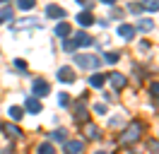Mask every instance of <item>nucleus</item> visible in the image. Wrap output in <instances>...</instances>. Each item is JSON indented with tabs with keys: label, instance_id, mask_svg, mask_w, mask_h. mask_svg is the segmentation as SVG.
Returning a JSON list of instances; mask_svg holds the SVG:
<instances>
[{
	"label": "nucleus",
	"instance_id": "1",
	"mask_svg": "<svg viewBox=\"0 0 159 154\" xmlns=\"http://www.w3.org/2000/svg\"><path fill=\"white\" fill-rule=\"evenodd\" d=\"M75 65H77L80 70H99L101 60H99V56H89V53H77V56H75Z\"/></svg>",
	"mask_w": 159,
	"mask_h": 154
},
{
	"label": "nucleus",
	"instance_id": "2",
	"mask_svg": "<svg viewBox=\"0 0 159 154\" xmlns=\"http://www.w3.org/2000/svg\"><path fill=\"white\" fill-rule=\"evenodd\" d=\"M140 133H142V128H140V123H130L125 130H123V135H120V144H130L135 142L140 137Z\"/></svg>",
	"mask_w": 159,
	"mask_h": 154
},
{
	"label": "nucleus",
	"instance_id": "3",
	"mask_svg": "<svg viewBox=\"0 0 159 154\" xmlns=\"http://www.w3.org/2000/svg\"><path fill=\"white\" fill-rule=\"evenodd\" d=\"M58 79H60V82H65V84L75 82V70H72V67H68V65H63V67L58 70Z\"/></svg>",
	"mask_w": 159,
	"mask_h": 154
},
{
	"label": "nucleus",
	"instance_id": "4",
	"mask_svg": "<svg viewBox=\"0 0 159 154\" xmlns=\"http://www.w3.org/2000/svg\"><path fill=\"white\" fill-rule=\"evenodd\" d=\"M48 92H51L48 82H43V79H36V82H34V99H36V96H46Z\"/></svg>",
	"mask_w": 159,
	"mask_h": 154
},
{
	"label": "nucleus",
	"instance_id": "5",
	"mask_svg": "<svg viewBox=\"0 0 159 154\" xmlns=\"http://www.w3.org/2000/svg\"><path fill=\"white\" fill-rule=\"evenodd\" d=\"M82 149H84V144L80 142V140H68L65 142V152L68 154H82Z\"/></svg>",
	"mask_w": 159,
	"mask_h": 154
},
{
	"label": "nucleus",
	"instance_id": "6",
	"mask_svg": "<svg viewBox=\"0 0 159 154\" xmlns=\"http://www.w3.org/2000/svg\"><path fill=\"white\" fill-rule=\"evenodd\" d=\"M46 15H48L51 19H63L65 17V10L58 7V5H48V7H46Z\"/></svg>",
	"mask_w": 159,
	"mask_h": 154
},
{
	"label": "nucleus",
	"instance_id": "7",
	"mask_svg": "<svg viewBox=\"0 0 159 154\" xmlns=\"http://www.w3.org/2000/svg\"><path fill=\"white\" fill-rule=\"evenodd\" d=\"M24 108H27L29 113H39V111H41V101H39V99H34V96H29V99L24 101Z\"/></svg>",
	"mask_w": 159,
	"mask_h": 154
},
{
	"label": "nucleus",
	"instance_id": "8",
	"mask_svg": "<svg viewBox=\"0 0 159 154\" xmlns=\"http://www.w3.org/2000/svg\"><path fill=\"white\" fill-rule=\"evenodd\" d=\"M84 135H87L89 140H99V137H101L99 128H97L94 123H84Z\"/></svg>",
	"mask_w": 159,
	"mask_h": 154
},
{
	"label": "nucleus",
	"instance_id": "9",
	"mask_svg": "<svg viewBox=\"0 0 159 154\" xmlns=\"http://www.w3.org/2000/svg\"><path fill=\"white\" fill-rule=\"evenodd\" d=\"M118 36L120 38H133L135 36V27H133V24H120L118 27Z\"/></svg>",
	"mask_w": 159,
	"mask_h": 154
},
{
	"label": "nucleus",
	"instance_id": "10",
	"mask_svg": "<svg viewBox=\"0 0 159 154\" xmlns=\"http://www.w3.org/2000/svg\"><path fill=\"white\" fill-rule=\"evenodd\" d=\"M109 79H111V84H113V89H123L125 87V77L118 75V72H111Z\"/></svg>",
	"mask_w": 159,
	"mask_h": 154
},
{
	"label": "nucleus",
	"instance_id": "11",
	"mask_svg": "<svg viewBox=\"0 0 159 154\" xmlns=\"http://www.w3.org/2000/svg\"><path fill=\"white\" fill-rule=\"evenodd\" d=\"M92 22H94L92 12H80V15H77V24H80V27H92Z\"/></svg>",
	"mask_w": 159,
	"mask_h": 154
},
{
	"label": "nucleus",
	"instance_id": "12",
	"mask_svg": "<svg viewBox=\"0 0 159 154\" xmlns=\"http://www.w3.org/2000/svg\"><path fill=\"white\" fill-rule=\"evenodd\" d=\"M2 133H7L10 137H15V140L22 137V130L17 128V125H12V123H5V125H2Z\"/></svg>",
	"mask_w": 159,
	"mask_h": 154
},
{
	"label": "nucleus",
	"instance_id": "13",
	"mask_svg": "<svg viewBox=\"0 0 159 154\" xmlns=\"http://www.w3.org/2000/svg\"><path fill=\"white\" fill-rule=\"evenodd\" d=\"M72 41H75L77 46H89V43H92V38L87 36L84 31H77V34H75V38H72Z\"/></svg>",
	"mask_w": 159,
	"mask_h": 154
},
{
	"label": "nucleus",
	"instance_id": "14",
	"mask_svg": "<svg viewBox=\"0 0 159 154\" xmlns=\"http://www.w3.org/2000/svg\"><path fill=\"white\" fill-rule=\"evenodd\" d=\"M56 34H58L60 38H65L70 34V24L68 22H58V24H56Z\"/></svg>",
	"mask_w": 159,
	"mask_h": 154
},
{
	"label": "nucleus",
	"instance_id": "15",
	"mask_svg": "<svg viewBox=\"0 0 159 154\" xmlns=\"http://www.w3.org/2000/svg\"><path fill=\"white\" fill-rule=\"evenodd\" d=\"M104 82H106V77L101 75V72H99V75H92V77H89V87H97V89H101V87H104Z\"/></svg>",
	"mask_w": 159,
	"mask_h": 154
},
{
	"label": "nucleus",
	"instance_id": "16",
	"mask_svg": "<svg viewBox=\"0 0 159 154\" xmlns=\"http://www.w3.org/2000/svg\"><path fill=\"white\" fill-rule=\"evenodd\" d=\"M75 118L82 120V123H87V108H84V104H80L77 108H75Z\"/></svg>",
	"mask_w": 159,
	"mask_h": 154
},
{
	"label": "nucleus",
	"instance_id": "17",
	"mask_svg": "<svg viewBox=\"0 0 159 154\" xmlns=\"http://www.w3.org/2000/svg\"><path fill=\"white\" fill-rule=\"evenodd\" d=\"M39 154H56V149H53L51 142H41L39 144Z\"/></svg>",
	"mask_w": 159,
	"mask_h": 154
},
{
	"label": "nucleus",
	"instance_id": "18",
	"mask_svg": "<svg viewBox=\"0 0 159 154\" xmlns=\"http://www.w3.org/2000/svg\"><path fill=\"white\" fill-rule=\"evenodd\" d=\"M152 27H154V24H152V19H140V22H138V29H140V31H149ZM138 29H135V31H138Z\"/></svg>",
	"mask_w": 159,
	"mask_h": 154
},
{
	"label": "nucleus",
	"instance_id": "19",
	"mask_svg": "<svg viewBox=\"0 0 159 154\" xmlns=\"http://www.w3.org/2000/svg\"><path fill=\"white\" fill-rule=\"evenodd\" d=\"M104 63H111V65H113V63H118V53H116V51L104 53Z\"/></svg>",
	"mask_w": 159,
	"mask_h": 154
},
{
	"label": "nucleus",
	"instance_id": "20",
	"mask_svg": "<svg viewBox=\"0 0 159 154\" xmlns=\"http://www.w3.org/2000/svg\"><path fill=\"white\" fill-rule=\"evenodd\" d=\"M10 118L12 120H22V108L20 106H10Z\"/></svg>",
	"mask_w": 159,
	"mask_h": 154
},
{
	"label": "nucleus",
	"instance_id": "21",
	"mask_svg": "<svg viewBox=\"0 0 159 154\" xmlns=\"http://www.w3.org/2000/svg\"><path fill=\"white\" fill-rule=\"evenodd\" d=\"M17 10H34V0H20Z\"/></svg>",
	"mask_w": 159,
	"mask_h": 154
},
{
	"label": "nucleus",
	"instance_id": "22",
	"mask_svg": "<svg viewBox=\"0 0 159 154\" xmlns=\"http://www.w3.org/2000/svg\"><path fill=\"white\" fill-rule=\"evenodd\" d=\"M142 7L149 10V12H157V10H159V2H154V0H147V2L142 5Z\"/></svg>",
	"mask_w": 159,
	"mask_h": 154
},
{
	"label": "nucleus",
	"instance_id": "23",
	"mask_svg": "<svg viewBox=\"0 0 159 154\" xmlns=\"http://www.w3.org/2000/svg\"><path fill=\"white\" fill-rule=\"evenodd\" d=\"M65 135H68V133H65V130L60 128V130H53V135H51V137H53V140H58V142H60V140H65Z\"/></svg>",
	"mask_w": 159,
	"mask_h": 154
},
{
	"label": "nucleus",
	"instance_id": "24",
	"mask_svg": "<svg viewBox=\"0 0 159 154\" xmlns=\"http://www.w3.org/2000/svg\"><path fill=\"white\" fill-rule=\"evenodd\" d=\"M0 19H12V7H2L0 10Z\"/></svg>",
	"mask_w": 159,
	"mask_h": 154
},
{
	"label": "nucleus",
	"instance_id": "25",
	"mask_svg": "<svg viewBox=\"0 0 159 154\" xmlns=\"http://www.w3.org/2000/svg\"><path fill=\"white\" fill-rule=\"evenodd\" d=\"M63 48H65V51H75V48H77V43H75L72 38H68V41L63 43Z\"/></svg>",
	"mask_w": 159,
	"mask_h": 154
},
{
	"label": "nucleus",
	"instance_id": "26",
	"mask_svg": "<svg viewBox=\"0 0 159 154\" xmlns=\"http://www.w3.org/2000/svg\"><path fill=\"white\" fill-rule=\"evenodd\" d=\"M58 104H60V106H70V96H68V94H60V96H58Z\"/></svg>",
	"mask_w": 159,
	"mask_h": 154
},
{
	"label": "nucleus",
	"instance_id": "27",
	"mask_svg": "<svg viewBox=\"0 0 159 154\" xmlns=\"http://www.w3.org/2000/svg\"><path fill=\"white\" fill-rule=\"evenodd\" d=\"M94 113H106V104H97L94 106Z\"/></svg>",
	"mask_w": 159,
	"mask_h": 154
},
{
	"label": "nucleus",
	"instance_id": "28",
	"mask_svg": "<svg viewBox=\"0 0 159 154\" xmlns=\"http://www.w3.org/2000/svg\"><path fill=\"white\" fill-rule=\"evenodd\" d=\"M149 149H152V152H157V154H159V142H149Z\"/></svg>",
	"mask_w": 159,
	"mask_h": 154
},
{
	"label": "nucleus",
	"instance_id": "29",
	"mask_svg": "<svg viewBox=\"0 0 159 154\" xmlns=\"http://www.w3.org/2000/svg\"><path fill=\"white\" fill-rule=\"evenodd\" d=\"M152 94L159 96V82H154V84H152Z\"/></svg>",
	"mask_w": 159,
	"mask_h": 154
},
{
	"label": "nucleus",
	"instance_id": "30",
	"mask_svg": "<svg viewBox=\"0 0 159 154\" xmlns=\"http://www.w3.org/2000/svg\"><path fill=\"white\" fill-rule=\"evenodd\" d=\"M97 154H106V152H97Z\"/></svg>",
	"mask_w": 159,
	"mask_h": 154
}]
</instances>
